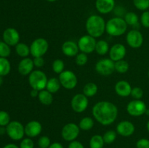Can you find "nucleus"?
Instances as JSON below:
<instances>
[{
	"mask_svg": "<svg viewBox=\"0 0 149 148\" xmlns=\"http://www.w3.org/2000/svg\"><path fill=\"white\" fill-rule=\"evenodd\" d=\"M10 46L4 41H0V57L7 58V57L10 56L11 53Z\"/></svg>",
	"mask_w": 149,
	"mask_h": 148,
	"instance_id": "obj_34",
	"label": "nucleus"
},
{
	"mask_svg": "<svg viewBox=\"0 0 149 148\" xmlns=\"http://www.w3.org/2000/svg\"><path fill=\"white\" fill-rule=\"evenodd\" d=\"M94 118L103 126H109L114 123L118 116V108L109 101H100L93 107Z\"/></svg>",
	"mask_w": 149,
	"mask_h": 148,
	"instance_id": "obj_1",
	"label": "nucleus"
},
{
	"mask_svg": "<svg viewBox=\"0 0 149 148\" xmlns=\"http://www.w3.org/2000/svg\"><path fill=\"white\" fill-rule=\"evenodd\" d=\"M42 130V126L38 120H31L25 126V134L30 138L39 136Z\"/></svg>",
	"mask_w": 149,
	"mask_h": 148,
	"instance_id": "obj_17",
	"label": "nucleus"
},
{
	"mask_svg": "<svg viewBox=\"0 0 149 148\" xmlns=\"http://www.w3.org/2000/svg\"><path fill=\"white\" fill-rule=\"evenodd\" d=\"M110 48H109V44L105 40H99L96 43L95 49V51L96 53L100 55H105L109 52Z\"/></svg>",
	"mask_w": 149,
	"mask_h": 148,
	"instance_id": "obj_24",
	"label": "nucleus"
},
{
	"mask_svg": "<svg viewBox=\"0 0 149 148\" xmlns=\"http://www.w3.org/2000/svg\"><path fill=\"white\" fill-rule=\"evenodd\" d=\"M20 148H34V143L31 138H25L20 142Z\"/></svg>",
	"mask_w": 149,
	"mask_h": 148,
	"instance_id": "obj_40",
	"label": "nucleus"
},
{
	"mask_svg": "<svg viewBox=\"0 0 149 148\" xmlns=\"http://www.w3.org/2000/svg\"><path fill=\"white\" fill-rule=\"evenodd\" d=\"M39 91H38V90H36V89H32V90L31 91V96L32 97H38V96H39Z\"/></svg>",
	"mask_w": 149,
	"mask_h": 148,
	"instance_id": "obj_47",
	"label": "nucleus"
},
{
	"mask_svg": "<svg viewBox=\"0 0 149 148\" xmlns=\"http://www.w3.org/2000/svg\"><path fill=\"white\" fill-rule=\"evenodd\" d=\"M61 86V84L59 79L55 78V77H52V78L48 79L45 89H47L48 91L52 93V94H55L57 91H58Z\"/></svg>",
	"mask_w": 149,
	"mask_h": 148,
	"instance_id": "obj_23",
	"label": "nucleus"
},
{
	"mask_svg": "<svg viewBox=\"0 0 149 148\" xmlns=\"http://www.w3.org/2000/svg\"><path fill=\"white\" fill-rule=\"evenodd\" d=\"M124 20H125L128 26H135L138 25L139 17L136 13L133 12H128L124 17Z\"/></svg>",
	"mask_w": 149,
	"mask_h": 148,
	"instance_id": "obj_29",
	"label": "nucleus"
},
{
	"mask_svg": "<svg viewBox=\"0 0 149 148\" xmlns=\"http://www.w3.org/2000/svg\"><path fill=\"white\" fill-rule=\"evenodd\" d=\"M106 23L104 18L98 15H93L87 18L85 27L87 33L94 38L102 36L106 31Z\"/></svg>",
	"mask_w": 149,
	"mask_h": 148,
	"instance_id": "obj_2",
	"label": "nucleus"
},
{
	"mask_svg": "<svg viewBox=\"0 0 149 148\" xmlns=\"http://www.w3.org/2000/svg\"><path fill=\"white\" fill-rule=\"evenodd\" d=\"M51 145V140L48 136H42L38 139V145L40 148H49Z\"/></svg>",
	"mask_w": 149,
	"mask_h": 148,
	"instance_id": "obj_38",
	"label": "nucleus"
},
{
	"mask_svg": "<svg viewBox=\"0 0 149 148\" xmlns=\"http://www.w3.org/2000/svg\"><path fill=\"white\" fill-rule=\"evenodd\" d=\"M132 89V86L129 82L122 80L116 83L114 89L117 95L122 97H126L130 95Z\"/></svg>",
	"mask_w": 149,
	"mask_h": 148,
	"instance_id": "obj_21",
	"label": "nucleus"
},
{
	"mask_svg": "<svg viewBox=\"0 0 149 148\" xmlns=\"http://www.w3.org/2000/svg\"><path fill=\"white\" fill-rule=\"evenodd\" d=\"M61 86L66 89H73L75 88L78 83V79L73 71H64L59 74L58 77Z\"/></svg>",
	"mask_w": 149,
	"mask_h": 148,
	"instance_id": "obj_8",
	"label": "nucleus"
},
{
	"mask_svg": "<svg viewBox=\"0 0 149 148\" xmlns=\"http://www.w3.org/2000/svg\"><path fill=\"white\" fill-rule=\"evenodd\" d=\"M39 148H40V147H39Z\"/></svg>",
	"mask_w": 149,
	"mask_h": 148,
	"instance_id": "obj_54",
	"label": "nucleus"
},
{
	"mask_svg": "<svg viewBox=\"0 0 149 148\" xmlns=\"http://www.w3.org/2000/svg\"><path fill=\"white\" fill-rule=\"evenodd\" d=\"M3 148H20V147H17L16 145H15V144H8V145H5Z\"/></svg>",
	"mask_w": 149,
	"mask_h": 148,
	"instance_id": "obj_48",
	"label": "nucleus"
},
{
	"mask_svg": "<svg viewBox=\"0 0 149 148\" xmlns=\"http://www.w3.org/2000/svg\"><path fill=\"white\" fill-rule=\"evenodd\" d=\"M49 148H63V146L60 142H53L51 144Z\"/></svg>",
	"mask_w": 149,
	"mask_h": 148,
	"instance_id": "obj_46",
	"label": "nucleus"
},
{
	"mask_svg": "<svg viewBox=\"0 0 149 148\" xmlns=\"http://www.w3.org/2000/svg\"><path fill=\"white\" fill-rule=\"evenodd\" d=\"M141 23L145 28H149V11H144L141 17Z\"/></svg>",
	"mask_w": 149,
	"mask_h": 148,
	"instance_id": "obj_41",
	"label": "nucleus"
},
{
	"mask_svg": "<svg viewBox=\"0 0 149 148\" xmlns=\"http://www.w3.org/2000/svg\"><path fill=\"white\" fill-rule=\"evenodd\" d=\"M113 12H114L116 17H122L126 15V10H125V7H122V6H116L113 9Z\"/></svg>",
	"mask_w": 149,
	"mask_h": 148,
	"instance_id": "obj_42",
	"label": "nucleus"
},
{
	"mask_svg": "<svg viewBox=\"0 0 149 148\" xmlns=\"http://www.w3.org/2000/svg\"><path fill=\"white\" fill-rule=\"evenodd\" d=\"M10 122V117L6 111H0V126H7Z\"/></svg>",
	"mask_w": 149,
	"mask_h": 148,
	"instance_id": "obj_37",
	"label": "nucleus"
},
{
	"mask_svg": "<svg viewBox=\"0 0 149 148\" xmlns=\"http://www.w3.org/2000/svg\"><path fill=\"white\" fill-rule=\"evenodd\" d=\"M133 4L138 10L146 11L149 8V0H133Z\"/></svg>",
	"mask_w": 149,
	"mask_h": 148,
	"instance_id": "obj_35",
	"label": "nucleus"
},
{
	"mask_svg": "<svg viewBox=\"0 0 149 148\" xmlns=\"http://www.w3.org/2000/svg\"><path fill=\"white\" fill-rule=\"evenodd\" d=\"M147 129H148V131L149 132V120L148 121V123H147Z\"/></svg>",
	"mask_w": 149,
	"mask_h": 148,
	"instance_id": "obj_52",
	"label": "nucleus"
},
{
	"mask_svg": "<svg viewBox=\"0 0 149 148\" xmlns=\"http://www.w3.org/2000/svg\"><path fill=\"white\" fill-rule=\"evenodd\" d=\"M5 133H7L5 126H0V135H3Z\"/></svg>",
	"mask_w": 149,
	"mask_h": 148,
	"instance_id": "obj_49",
	"label": "nucleus"
},
{
	"mask_svg": "<svg viewBox=\"0 0 149 148\" xmlns=\"http://www.w3.org/2000/svg\"><path fill=\"white\" fill-rule=\"evenodd\" d=\"M3 39L9 46H16L20 41V34L16 29L8 28L3 33Z\"/></svg>",
	"mask_w": 149,
	"mask_h": 148,
	"instance_id": "obj_15",
	"label": "nucleus"
},
{
	"mask_svg": "<svg viewBox=\"0 0 149 148\" xmlns=\"http://www.w3.org/2000/svg\"><path fill=\"white\" fill-rule=\"evenodd\" d=\"M3 84V79H2V76L0 75V86H1V84Z\"/></svg>",
	"mask_w": 149,
	"mask_h": 148,
	"instance_id": "obj_50",
	"label": "nucleus"
},
{
	"mask_svg": "<svg viewBox=\"0 0 149 148\" xmlns=\"http://www.w3.org/2000/svg\"><path fill=\"white\" fill-rule=\"evenodd\" d=\"M130 95L133 97L134 100H141L143 96V90L140 87H134L132 89Z\"/></svg>",
	"mask_w": 149,
	"mask_h": 148,
	"instance_id": "obj_39",
	"label": "nucleus"
},
{
	"mask_svg": "<svg viewBox=\"0 0 149 148\" xmlns=\"http://www.w3.org/2000/svg\"><path fill=\"white\" fill-rule=\"evenodd\" d=\"M6 130L9 137L13 140H20L24 136L25 126L17 120L10 121V123L6 126Z\"/></svg>",
	"mask_w": 149,
	"mask_h": 148,
	"instance_id": "obj_5",
	"label": "nucleus"
},
{
	"mask_svg": "<svg viewBox=\"0 0 149 148\" xmlns=\"http://www.w3.org/2000/svg\"><path fill=\"white\" fill-rule=\"evenodd\" d=\"M135 130L133 123L128 120H122L116 126V133L122 136H130L133 134Z\"/></svg>",
	"mask_w": 149,
	"mask_h": 148,
	"instance_id": "obj_16",
	"label": "nucleus"
},
{
	"mask_svg": "<svg viewBox=\"0 0 149 148\" xmlns=\"http://www.w3.org/2000/svg\"><path fill=\"white\" fill-rule=\"evenodd\" d=\"M98 91V87L95 83L90 82L85 84L83 88V94L87 97H92L95 95Z\"/></svg>",
	"mask_w": 149,
	"mask_h": 148,
	"instance_id": "obj_25",
	"label": "nucleus"
},
{
	"mask_svg": "<svg viewBox=\"0 0 149 148\" xmlns=\"http://www.w3.org/2000/svg\"><path fill=\"white\" fill-rule=\"evenodd\" d=\"M126 41L127 44L133 49H138L143 45V36L142 33L136 29L130 30L126 36Z\"/></svg>",
	"mask_w": 149,
	"mask_h": 148,
	"instance_id": "obj_13",
	"label": "nucleus"
},
{
	"mask_svg": "<svg viewBox=\"0 0 149 148\" xmlns=\"http://www.w3.org/2000/svg\"><path fill=\"white\" fill-rule=\"evenodd\" d=\"M80 132L79 125L74 123H68L63 127L61 131V136L63 139L67 142H72L76 140Z\"/></svg>",
	"mask_w": 149,
	"mask_h": 148,
	"instance_id": "obj_11",
	"label": "nucleus"
},
{
	"mask_svg": "<svg viewBox=\"0 0 149 148\" xmlns=\"http://www.w3.org/2000/svg\"><path fill=\"white\" fill-rule=\"evenodd\" d=\"M103 140L106 144L110 145L113 143L116 139V132L113 130L107 131L103 136Z\"/></svg>",
	"mask_w": 149,
	"mask_h": 148,
	"instance_id": "obj_33",
	"label": "nucleus"
},
{
	"mask_svg": "<svg viewBox=\"0 0 149 148\" xmlns=\"http://www.w3.org/2000/svg\"><path fill=\"white\" fill-rule=\"evenodd\" d=\"M104 140L103 136L96 134L91 137L90 140V148H103L104 146Z\"/></svg>",
	"mask_w": 149,
	"mask_h": 148,
	"instance_id": "obj_30",
	"label": "nucleus"
},
{
	"mask_svg": "<svg viewBox=\"0 0 149 148\" xmlns=\"http://www.w3.org/2000/svg\"><path fill=\"white\" fill-rule=\"evenodd\" d=\"M38 100L44 105H50L53 102L52 94L48 91L47 89H43L39 91Z\"/></svg>",
	"mask_w": 149,
	"mask_h": 148,
	"instance_id": "obj_22",
	"label": "nucleus"
},
{
	"mask_svg": "<svg viewBox=\"0 0 149 148\" xmlns=\"http://www.w3.org/2000/svg\"><path fill=\"white\" fill-rule=\"evenodd\" d=\"M68 148H84V145L79 141H72L70 142Z\"/></svg>",
	"mask_w": 149,
	"mask_h": 148,
	"instance_id": "obj_45",
	"label": "nucleus"
},
{
	"mask_svg": "<svg viewBox=\"0 0 149 148\" xmlns=\"http://www.w3.org/2000/svg\"><path fill=\"white\" fill-rule=\"evenodd\" d=\"M15 52L21 57H27L31 54L30 46L25 43H18L15 46Z\"/></svg>",
	"mask_w": 149,
	"mask_h": 148,
	"instance_id": "obj_26",
	"label": "nucleus"
},
{
	"mask_svg": "<svg viewBox=\"0 0 149 148\" xmlns=\"http://www.w3.org/2000/svg\"><path fill=\"white\" fill-rule=\"evenodd\" d=\"M34 64L33 59L29 57L23 58L18 64V72L22 75H29L33 71Z\"/></svg>",
	"mask_w": 149,
	"mask_h": 148,
	"instance_id": "obj_20",
	"label": "nucleus"
},
{
	"mask_svg": "<svg viewBox=\"0 0 149 148\" xmlns=\"http://www.w3.org/2000/svg\"><path fill=\"white\" fill-rule=\"evenodd\" d=\"M116 7L115 0H96V10L100 14H109L112 12Z\"/></svg>",
	"mask_w": 149,
	"mask_h": 148,
	"instance_id": "obj_18",
	"label": "nucleus"
},
{
	"mask_svg": "<svg viewBox=\"0 0 149 148\" xmlns=\"http://www.w3.org/2000/svg\"><path fill=\"white\" fill-rule=\"evenodd\" d=\"M49 49L48 41L44 38H37L32 41L30 45L31 55L33 57H43Z\"/></svg>",
	"mask_w": 149,
	"mask_h": 148,
	"instance_id": "obj_6",
	"label": "nucleus"
},
{
	"mask_svg": "<svg viewBox=\"0 0 149 148\" xmlns=\"http://www.w3.org/2000/svg\"><path fill=\"white\" fill-rule=\"evenodd\" d=\"M48 78L45 72L40 70H34L29 75V84L33 89H45Z\"/></svg>",
	"mask_w": 149,
	"mask_h": 148,
	"instance_id": "obj_4",
	"label": "nucleus"
},
{
	"mask_svg": "<svg viewBox=\"0 0 149 148\" xmlns=\"http://www.w3.org/2000/svg\"><path fill=\"white\" fill-rule=\"evenodd\" d=\"M127 54V49L125 45L122 44H115L109 50V57L113 62L121 60L125 58Z\"/></svg>",
	"mask_w": 149,
	"mask_h": 148,
	"instance_id": "obj_14",
	"label": "nucleus"
},
{
	"mask_svg": "<svg viewBox=\"0 0 149 148\" xmlns=\"http://www.w3.org/2000/svg\"><path fill=\"white\" fill-rule=\"evenodd\" d=\"M11 70L10 62L7 58L0 57V75L4 76L10 73Z\"/></svg>",
	"mask_w": 149,
	"mask_h": 148,
	"instance_id": "obj_27",
	"label": "nucleus"
},
{
	"mask_svg": "<svg viewBox=\"0 0 149 148\" xmlns=\"http://www.w3.org/2000/svg\"><path fill=\"white\" fill-rule=\"evenodd\" d=\"M89 104L88 97L84 94H77L73 97L71 102V108L74 112L78 113L85 111Z\"/></svg>",
	"mask_w": 149,
	"mask_h": 148,
	"instance_id": "obj_12",
	"label": "nucleus"
},
{
	"mask_svg": "<svg viewBox=\"0 0 149 148\" xmlns=\"http://www.w3.org/2000/svg\"><path fill=\"white\" fill-rule=\"evenodd\" d=\"M47 1H49V2H55V1H56L57 0H47Z\"/></svg>",
	"mask_w": 149,
	"mask_h": 148,
	"instance_id": "obj_51",
	"label": "nucleus"
},
{
	"mask_svg": "<svg viewBox=\"0 0 149 148\" xmlns=\"http://www.w3.org/2000/svg\"><path fill=\"white\" fill-rule=\"evenodd\" d=\"M33 64H34V66L36 67V68H42L45 65V59L43 58V57H33Z\"/></svg>",
	"mask_w": 149,
	"mask_h": 148,
	"instance_id": "obj_44",
	"label": "nucleus"
},
{
	"mask_svg": "<svg viewBox=\"0 0 149 148\" xmlns=\"http://www.w3.org/2000/svg\"><path fill=\"white\" fill-rule=\"evenodd\" d=\"M87 61H88V57H87V54L84 53V52L78 53V55L76 56L75 62L79 66H83V65H86Z\"/></svg>",
	"mask_w": 149,
	"mask_h": 148,
	"instance_id": "obj_36",
	"label": "nucleus"
},
{
	"mask_svg": "<svg viewBox=\"0 0 149 148\" xmlns=\"http://www.w3.org/2000/svg\"><path fill=\"white\" fill-rule=\"evenodd\" d=\"M96 43H97V41L95 38L87 34L81 36L79 39L77 44H78L79 51L87 55V54H90L94 52L95 49Z\"/></svg>",
	"mask_w": 149,
	"mask_h": 148,
	"instance_id": "obj_9",
	"label": "nucleus"
},
{
	"mask_svg": "<svg viewBox=\"0 0 149 148\" xmlns=\"http://www.w3.org/2000/svg\"><path fill=\"white\" fill-rule=\"evenodd\" d=\"M148 78H149V71H148Z\"/></svg>",
	"mask_w": 149,
	"mask_h": 148,
	"instance_id": "obj_53",
	"label": "nucleus"
},
{
	"mask_svg": "<svg viewBox=\"0 0 149 148\" xmlns=\"http://www.w3.org/2000/svg\"><path fill=\"white\" fill-rule=\"evenodd\" d=\"M127 26L122 17H112L106 22V31L111 36H120L126 33Z\"/></svg>",
	"mask_w": 149,
	"mask_h": 148,
	"instance_id": "obj_3",
	"label": "nucleus"
},
{
	"mask_svg": "<svg viewBox=\"0 0 149 148\" xmlns=\"http://www.w3.org/2000/svg\"><path fill=\"white\" fill-rule=\"evenodd\" d=\"M64 68H65V64H64L63 60L61 59H55L52 64V71L57 74H60L63 71H64Z\"/></svg>",
	"mask_w": 149,
	"mask_h": 148,
	"instance_id": "obj_32",
	"label": "nucleus"
},
{
	"mask_svg": "<svg viewBox=\"0 0 149 148\" xmlns=\"http://www.w3.org/2000/svg\"><path fill=\"white\" fill-rule=\"evenodd\" d=\"M80 129L83 131H89L94 126V120L91 117H84L81 119L79 123Z\"/></svg>",
	"mask_w": 149,
	"mask_h": 148,
	"instance_id": "obj_28",
	"label": "nucleus"
},
{
	"mask_svg": "<svg viewBox=\"0 0 149 148\" xmlns=\"http://www.w3.org/2000/svg\"><path fill=\"white\" fill-rule=\"evenodd\" d=\"M137 148H149V140L145 138L139 139L136 143Z\"/></svg>",
	"mask_w": 149,
	"mask_h": 148,
	"instance_id": "obj_43",
	"label": "nucleus"
},
{
	"mask_svg": "<svg viewBox=\"0 0 149 148\" xmlns=\"http://www.w3.org/2000/svg\"><path fill=\"white\" fill-rule=\"evenodd\" d=\"M147 110L146 104L141 100H133L127 105L128 114L133 117H139L146 113Z\"/></svg>",
	"mask_w": 149,
	"mask_h": 148,
	"instance_id": "obj_10",
	"label": "nucleus"
},
{
	"mask_svg": "<svg viewBox=\"0 0 149 148\" xmlns=\"http://www.w3.org/2000/svg\"><path fill=\"white\" fill-rule=\"evenodd\" d=\"M95 71L100 75L108 76L115 71V62L110 58H103L95 64Z\"/></svg>",
	"mask_w": 149,
	"mask_h": 148,
	"instance_id": "obj_7",
	"label": "nucleus"
},
{
	"mask_svg": "<svg viewBox=\"0 0 149 148\" xmlns=\"http://www.w3.org/2000/svg\"><path fill=\"white\" fill-rule=\"evenodd\" d=\"M129 63L125 59H121V60L115 62V71L119 73H125L129 70Z\"/></svg>",
	"mask_w": 149,
	"mask_h": 148,
	"instance_id": "obj_31",
	"label": "nucleus"
},
{
	"mask_svg": "<svg viewBox=\"0 0 149 148\" xmlns=\"http://www.w3.org/2000/svg\"><path fill=\"white\" fill-rule=\"evenodd\" d=\"M61 49L63 55L69 57H76L78 55L79 51L78 44L74 41H66L64 42L63 44Z\"/></svg>",
	"mask_w": 149,
	"mask_h": 148,
	"instance_id": "obj_19",
	"label": "nucleus"
}]
</instances>
